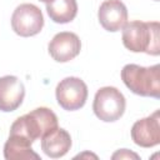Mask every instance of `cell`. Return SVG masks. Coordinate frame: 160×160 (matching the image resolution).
Here are the masks:
<instances>
[{"instance_id": "cell-5", "label": "cell", "mask_w": 160, "mask_h": 160, "mask_svg": "<svg viewBox=\"0 0 160 160\" xmlns=\"http://www.w3.org/2000/svg\"><path fill=\"white\" fill-rule=\"evenodd\" d=\"M88 86L80 78L68 76L62 79L55 89L58 104L68 111L81 109L88 99Z\"/></svg>"}, {"instance_id": "cell-17", "label": "cell", "mask_w": 160, "mask_h": 160, "mask_svg": "<svg viewBox=\"0 0 160 160\" xmlns=\"http://www.w3.org/2000/svg\"><path fill=\"white\" fill-rule=\"evenodd\" d=\"M155 1H158V0H155Z\"/></svg>"}, {"instance_id": "cell-15", "label": "cell", "mask_w": 160, "mask_h": 160, "mask_svg": "<svg viewBox=\"0 0 160 160\" xmlns=\"http://www.w3.org/2000/svg\"><path fill=\"white\" fill-rule=\"evenodd\" d=\"M88 156L96 159V155H92V154H89V152H84V154H80V155H78V156H75V158H88Z\"/></svg>"}, {"instance_id": "cell-8", "label": "cell", "mask_w": 160, "mask_h": 160, "mask_svg": "<svg viewBox=\"0 0 160 160\" xmlns=\"http://www.w3.org/2000/svg\"><path fill=\"white\" fill-rule=\"evenodd\" d=\"M49 54L58 62H68L76 58L81 50V41L75 32H58L49 42Z\"/></svg>"}, {"instance_id": "cell-2", "label": "cell", "mask_w": 160, "mask_h": 160, "mask_svg": "<svg viewBox=\"0 0 160 160\" xmlns=\"http://www.w3.org/2000/svg\"><path fill=\"white\" fill-rule=\"evenodd\" d=\"M121 80L125 86L136 95L155 98L160 96V65L140 66L128 64L121 70Z\"/></svg>"}, {"instance_id": "cell-12", "label": "cell", "mask_w": 160, "mask_h": 160, "mask_svg": "<svg viewBox=\"0 0 160 160\" xmlns=\"http://www.w3.org/2000/svg\"><path fill=\"white\" fill-rule=\"evenodd\" d=\"M4 158L6 160H40V155L32 150L31 142L18 134H9L4 145Z\"/></svg>"}, {"instance_id": "cell-11", "label": "cell", "mask_w": 160, "mask_h": 160, "mask_svg": "<svg viewBox=\"0 0 160 160\" xmlns=\"http://www.w3.org/2000/svg\"><path fill=\"white\" fill-rule=\"evenodd\" d=\"M71 148L70 134L61 128H56L41 138V150L51 159H59L68 154Z\"/></svg>"}, {"instance_id": "cell-4", "label": "cell", "mask_w": 160, "mask_h": 160, "mask_svg": "<svg viewBox=\"0 0 160 160\" xmlns=\"http://www.w3.org/2000/svg\"><path fill=\"white\" fill-rule=\"evenodd\" d=\"M126 101L125 96L114 86L100 88L92 102V110L96 118L105 122H112L119 120L125 111Z\"/></svg>"}, {"instance_id": "cell-9", "label": "cell", "mask_w": 160, "mask_h": 160, "mask_svg": "<svg viewBox=\"0 0 160 160\" xmlns=\"http://www.w3.org/2000/svg\"><path fill=\"white\" fill-rule=\"evenodd\" d=\"M25 98V86L22 81L14 75L0 78V110L10 112L16 110Z\"/></svg>"}, {"instance_id": "cell-10", "label": "cell", "mask_w": 160, "mask_h": 160, "mask_svg": "<svg viewBox=\"0 0 160 160\" xmlns=\"http://www.w3.org/2000/svg\"><path fill=\"white\" fill-rule=\"evenodd\" d=\"M98 18L100 25L111 32L119 31L124 28L128 20V9L120 0H105L101 2Z\"/></svg>"}, {"instance_id": "cell-1", "label": "cell", "mask_w": 160, "mask_h": 160, "mask_svg": "<svg viewBox=\"0 0 160 160\" xmlns=\"http://www.w3.org/2000/svg\"><path fill=\"white\" fill-rule=\"evenodd\" d=\"M160 25L158 21H130L122 28V44L132 52L160 54Z\"/></svg>"}, {"instance_id": "cell-16", "label": "cell", "mask_w": 160, "mask_h": 160, "mask_svg": "<svg viewBox=\"0 0 160 160\" xmlns=\"http://www.w3.org/2000/svg\"><path fill=\"white\" fill-rule=\"evenodd\" d=\"M40 1H44V2H48L49 0H40Z\"/></svg>"}, {"instance_id": "cell-6", "label": "cell", "mask_w": 160, "mask_h": 160, "mask_svg": "<svg viewBox=\"0 0 160 160\" xmlns=\"http://www.w3.org/2000/svg\"><path fill=\"white\" fill-rule=\"evenodd\" d=\"M44 26L41 10L34 4L19 5L11 15V28L19 36L29 38L38 35Z\"/></svg>"}, {"instance_id": "cell-7", "label": "cell", "mask_w": 160, "mask_h": 160, "mask_svg": "<svg viewBox=\"0 0 160 160\" xmlns=\"http://www.w3.org/2000/svg\"><path fill=\"white\" fill-rule=\"evenodd\" d=\"M131 139L141 148H152L160 144L159 110H155L151 115L134 122L131 128Z\"/></svg>"}, {"instance_id": "cell-3", "label": "cell", "mask_w": 160, "mask_h": 160, "mask_svg": "<svg viewBox=\"0 0 160 160\" xmlns=\"http://www.w3.org/2000/svg\"><path fill=\"white\" fill-rule=\"evenodd\" d=\"M56 128L58 116L55 112L49 108L41 106L18 118L10 128V134L21 135L32 144Z\"/></svg>"}, {"instance_id": "cell-14", "label": "cell", "mask_w": 160, "mask_h": 160, "mask_svg": "<svg viewBox=\"0 0 160 160\" xmlns=\"http://www.w3.org/2000/svg\"><path fill=\"white\" fill-rule=\"evenodd\" d=\"M111 159H114V160H116V159H135V160H139L140 156L136 152H132L128 149H120V150H118L116 152L112 154Z\"/></svg>"}, {"instance_id": "cell-13", "label": "cell", "mask_w": 160, "mask_h": 160, "mask_svg": "<svg viewBox=\"0 0 160 160\" xmlns=\"http://www.w3.org/2000/svg\"><path fill=\"white\" fill-rule=\"evenodd\" d=\"M49 18L58 24H66L75 19L78 14L76 0H49L46 2Z\"/></svg>"}]
</instances>
